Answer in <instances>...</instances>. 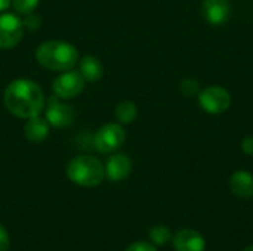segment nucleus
Here are the masks:
<instances>
[{"mask_svg":"<svg viewBox=\"0 0 253 251\" xmlns=\"http://www.w3.org/2000/svg\"><path fill=\"white\" fill-rule=\"evenodd\" d=\"M6 109L18 118L40 115L46 105L42 87L28 78H18L9 83L3 95Z\"/></svg>","mask_w":253,"mask_h":251,"instance_id":"f257e3e1","label":"nucleus"},{"mask_svg":"<svg viewBox=\"0 0 253 251\" xmlns=\"http://www.w3.org/2000/svg\"><path fill=\"white\" fill-rule=\"evenodd\" d=\"M36 59L46 70L67 71L79 62V52L71 43L62 40H49L37 47Z\"/></svg>","mask_w":253,"mask_h":251,"instance_id":"f03ea898","label":"nucleus"},{"mask_svg":"<svg viewBox=\"0 0 253 251\" xmlns=\"http://www.w3.org/2000/svg\"><path fill=\"white\" fill-rule=\"evenodd\" d=\"M67 178L84 188H95L105 179V169L102 163L92 155H77L71 158L65 169Z\"/></svg>","mask_w":253,"mask_h":251,"instance_id":"7ed1b4c3","label":"nucleus"},{"mask_svg":"<svg viewBox=\"0 0 253 251\" xmlns=\"http://www.w3.org/2000/svg\"><path fill=\"white\" fill-rule=\"evenodd\" d=\"M126 133L120 123H107L98 129L93 138V146L101 154H113L125 143Z\"/></svg>","mask_w":253,"mask_h":251,"instance_id":"20e7f679","label":"nucleus"},{"mask_svg":"<svg viewBox=\"0 0 253 251\" xmlns=\"http://www.w3.org/2000/svg\"><path fill=\"white\" fill-rule=\"evenodd\" d=\"M199 105L208 114H222L231 107V95L221 86H209L199 95Z\"/></svg>","mask_w":253,"mask_h":251,"instance_id":"39448f33","label":"nucleus"},{"mask_svg":"<svg viewBox=\"0 0 253 251\" xmlns=\"http://www.w3.org/2000/svg\"><path fill=\"white\" fill-rule=\"evenodd\" d=\"M22 19L10 12L0 13V49H13L19 44L24 36Z\"/></svg>","mask_w":253,"mask_h":251,"instance_id":"423d86ee","label":"nucleus"},{"mask_svg":"<svg viewBox=\"0 0 253 251\" xmlns=\"http://www.w3.org/2000/svg\"><path fill=\"white\" fill-rule=\"evenodd\" d=\"M84 89V78L77 70H67L62 74H59L53 83L52 90L53 95L59 99H71L77 96Z\"/></svg>","mask_w":253,"mask_h":251,"instance_id":"0eeeda50","label":"nucleus"},{"mask_svg":"<svg viewBox=\"0 0 253 251\" xmlns=\"http://www.w3.org/2000/svg\"><path fill=\"white\" fill-rule=\"evenodd\" d=\"M74 118H76V112L71 105L61 102L59 98L55 95L47 99L46 120L52 127L65 129L74 123Z\"/></svg>","mask_w":253,"mask_h":251,"instance_id":"6e6552de","label":"nucleus"},{"mask_svg":"<svg viewBox=\"0 0 253 251\" xmlns=\"http://www.w3.org/2000/svg\"><path fill=\"white\" fill-rule=\"evenodd\" d=\"M202 13L211 25H224L231 16V3L230 0H203Z\"/></svg>","mask_w":253,"mask_h":251,"instance_id":"1a4fd4ad","label":"nucleus"},{"mask_svg":"<svg viewBox=\"0 0 253 251\" xmlns=\"http://www.w3.org/2000/svg\"><path fill=\"white\" fill-rule=\"evenodd\" d=\"M105 176L111 182H122L129 178L132 172V160L123 152H113L107 160L105 166Z\"/></svg>","mask_w":253,"mask_h":251,"instance_id":"9d476101","label":"nucleus"},{"mask_svg":"<svg viewBox=\"0 0 253 251\" xmlns=\"http://www.w3.org/2000/svg\"><path fill=\"white\" fill-rule=\"evenodd\" d=\"M173 247L176 251H205L206 241L203 235L191 228H184L178 231L173 237Z\"/></svg>","mask_w":253,"mask_h":251,"instance_id":"9b49d317","label":"nucleus"},{"mask_svg":"<svg viewBox=\"0 0 253 251\" xmlns=\"http://www.w3.org/2000/svg\"><path fill=\"white\" fill-rule=\"evenodd\" d=\"M230 191L239 198H252L253 197V175L246 170H239L231 175L228 180Z\"/></svg>","mask_w":253,"mask_h":251,"instance_id":"f8f14e48","label":"nucleus"},{"mask_svg":"<svg viewBox=\"0 0 253 251\" xmlns=\"http://www.w3.org/2000/svg\"><path fill=\"white\" fill-rule=\"evenodd\" d=\"M24 132H25V136L30 142L42 143L49 136V123L46 118H43L40 115L30 117V118H27V123L24 126Z\"/></svg>","mask_w":253,"mask_h":251,"instance_id":"ddd939ff","label":"nucleus"},{"mask_svg":"<svg viewBox=\"0 0 253 251\" xmlns=\"http://www.w3.org/2000/svg\"><path fill=\"white\" fill-rule=\"evenodd\" d=\"M79 71L87 81H98L104 75V65L102 62L92 55H86L79 59Z\"/></svg>","mask_w":253,"mask_h":251,"instance_id":"4468645a","label":"nucleus"},{"mask_svg":"<svg viewBox=\"0 0 253 251\" xmlns=\"http://www.w3.org/2000/svg\"><path fill=\"white\" fill-rule=\"evenodd\" d=\"M114 115H116V120L120 124H130V123H133L135 118H136V115H138V109H136L135 102H132V101H123V102H120L116 107Z\"/></svg>","mask_w":253,"mask_h":251,"instance_id":"2eb2a0df","label":"nucleus"},{"mask_svg":"<svg viewBox=\"0 0 253 251\" xmlns=\"http://www.w3.org/2000/svg\"><path fill=\"white\" fill-rule=\"evenodd\" d=\"M150 240L154 246H166L172 240V232L165 225H157L150 231Z\"/></svg>","mask_w":253,"mask_h":251,"instance_id":"dca6fc26","label":"nucleus"},{"mask_svg":"<svg viewBox=\"0 0 253 251\" xmlns=\"http://www.w3.org/2000/svg\"><path fill=\"white\" fill-rule=\"evenodd\" d=\"M10 6L19 15H28L36 10L39 6V0H12Z\"/></svg>","mask_w":253,"mask_h":251,"instance_id":"f3484780","label":"nucleus"},{"mask_svg":"<svg viewBox=\"0 0 253 251\" xmlns=\"http://www.w3.org/2000/svg\"><path fill=\"white\" fill-rule=\"evenodd\" d=\"M181 92L188 96V98H193V96H197L200 93V86H199V81L196 78H184L181 81Z\"/></svg>","mask_w":253,"mask_h":251,"instance_id":"a211bd4d","label":"nucleus"},{"mask_svg":"<svg viewBox=\"0 0 253 251\" xmlns=\"http://www.w3.org/2000/svg\"><path fill=\"white\" fill-rule=\"evenodd\" d=\"M22 24H24V28H27L30 31H34L42 25V18L39 15H36L34 12H31L28 15H24Z\"/></svg>","mask_w":253,"mask_h":251,"instance_id":"6ab92c4d","label":"nucleus"},{"mask_svg":"<svg viewBox=\"0 0 253 251\" xmlns=\"http://www.w3.org/2000/svg\"><path fill=\"white\" fill-rule=\"evenodd\" d=\"M126 251H157L156 246L153 243H147V241H136L133 244H130Z\"/></svg>","mask_w":253,"mask_h":251,"instance_id":"aec40b11","label":"nucleus"},{"mask_svg":"<svg viewBox=\"0 0 253 251\" xmlns=\"http://www.w3.org/2000/svg\"><path fill=\"white\" fill-rule=\"evenodd\" d=\"M10 246V238L3 225H0V251H7Z\"/></svg>","mask_w":253,"mask_h":251,"instance_id":"412c9836","label":"nucleus"},{"mask_svg":"<svg viewBox=\"0 0 253 251\" xmlns=\"http://www.w3.org/2000/svg\"><path fill=\"white\" fill-rule=\"evenodd\" d=\"M242 149L246 155H253V136H248L242 141Z\"/></svg>","mask_w":253,"mask_h":251,"instance_id":"4be33fe9","label":"nucleus"},{"mask_svg":"<svg viewBox=\"0 0 253 251\" xmlns=\"http://www.w3.org/2000/svg\"><path fill=\"white\" fill-rule=\"evenodd\" d=\"M10 3H12V0H0V13L4 12L6 9H9Z\"/></svg>","mask_w":253,"mask_h":251,"instance_id":"5701e85b","label":"nucleus"},{"mask_svg":"<svg viewBox=\"0 0 253 251\" xmlns=\"http://www.w3.org/2000/svg\"><path fill=\"white\" fill-rule=\"evenodd\" d=\"M243 251H253V246H249V247H246Z\"/></svg>","mask_w":253,"mask_h":251,"instance_id":"b1692460","label":"nucleus"}]
</instances>
